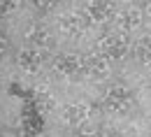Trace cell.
Here are the masks:
<instances>
[{"label": "cell", "mask_w": 151, "mask_h": 137, "mask_svg": "<svg viewBox=\"0 0 151 137\" xmlns=\"http://www.w3.org/2000/svg\"><path fill=\"white\" fill-rule=\"evenodd\" d=\"M102 105H105V109H107V112L123 114V112H128V109H130L132 95H130V91H128L126 86L114 84V86L107 88V93H105V98H102Z\"/></svg>", "instance_id": "6da1fadb"}, {"label": "cell", "mask_w": 151, "mask_h": 137, "mask_svg": "<svg viewBox=\"0 0 151 137\" xmlns=\"http://www.w3.org/2000/svg\"><path fill=\"white\" fill-rule=\"evenodd\" d=\"M128 54V37L123 33H114L100 39V56L107 60H119Z\"/></svg>", "instance_id": "7a4b0ae2"}, {"label": "cell", "mask_w": 151, "mask_h": 137, "mask_svg": "<svg viewBox=\"0 0 151 137\" xmlns=\"http://www.w3.org/2000/svg\"><path fill=\"white\" fill-rule=\"evenodd\" d=\"M54 72L58 77H75L81 72V56L77 54H58L51 63Z\"/></svg>", "instance_id": "3957f363"}, {"label": "cell", "mask_w": 151, "mask_h": 137, "mask_svg": "<svg viewBox=\"0 0 151 137\" xmlns=\"http://www.w3.org/2000/svg\"><path fill=\"white\" fill-rule=\"evenodd\" d=\"M81 72L88 77L102 79L109 75V60L100 54H91V56H81Z\"/></svg>", "instance_id": "277c9868"}, {"label": "cell", "mask_w": 151, "mask_h": 137, "mask_svg": "<svg viewBox=\"0 0 151 137\" xmlns=\"http://www.w3.org/2000/svg\"><path fill=\"white\" fill-rule=\"evenodd\" d=\"M84 14L91 23H107L114 16V5L109 2H102V0H95V2H86L84 5Z\"/></svg>", "instance_id": "5b68a950"}, {"label": "cell", "mask_w": 151, "mask_h": 137, "mask_svg": "<svg viewBox=\"0 0 151 137\" xmlns=\"http://www.w3.org/2000/svg\"><path fill=\"white\" fill-rule=\"evenodd\" d=\"M26 42L28 44H33V49H51V44H54V37H51V33H49V28L47 26H30L28 28V33H26Z\"/></svg>", "instance_id": "8992f818"}, {"label": "cell", "mask_w": 151, "mask_h": 137, "mask_svg": "<svg viewBox=\"0 0 151 137\" xmlns=\"http://www.w3.org/2000/svg\"><path fill=\"white\" fill-rule=\"evenodd\" d=\"M58 28L68 35V37H79L84 30H86V21L81 19L79 14H63V16H58Z\"/></svg>", "instance_id": "52a82bcc"}, {"label": "cell", "mask_w": 151, "mask_h": 137, "mask_svg": "<svg viewBox=\"0 0 151 137\" xmlns=\"http://www.w3.org/2000/svg\"><path fill=\"white\" fill-rule=\"evenodd\" d=\"M91 114H93V107H91V105L77 102V105H70V107L63 109V121H65L68 126H79V123H84L86 118H91Z\"/></svg>", "instance_id": "ba28073f"}, {"label": "cell", "mask_w": 151, "mask_h": 137, "mask_svg": "<svg viewBox=\"0 0 151 137\" xmlns=\"http://www.w3.org/2000/svg\"><path fill=\"white\" fill-rule=\"evenodd\" d=\"M42 51L37 49H33V47H28V49H23L19 51V67L23 72H28V75H35L40 72V67H42Z\"/></svg>", "instance_id": "9c48e42d"}, {"label": "cell", "mask_w": 151, "mask_h": 137, "mask_svg": "<svg viewBox=\"0 0 151 137\" xmlns=\"http://www.w3.org/2000/svg\"><path fill=\"white\" fill-rule=\"evenodd\" d=\"M119 28L126 33V30H132V28H137L139 23H142V12L139 9H135V7H128V9H123L121 14H119Z\"/></svg>", "instance_id": "30bf717a"}, {"label": "cell", "mask_w": 151, "mask_h": 137, "mask_svg": "<svg viewBox=\"0 0 151 137\" xmlns=\"http://www.w3.org/2000/svg\"><path fill=\"white\" fill-rule=\"evenodd\" d=\"M135 56H137L139 63H149V58H151V39H149V35L142 37L135 44Z\"/></svg>", "instance_id": "8fae6325"}, {"label": "cell", "mask_w": 151, "mask_h": 137, "mask_svg": "<svg viewBox=\"0 0 151 137\" xmlns=\"http://www.w3.org/2000/svg\"><path fill=\"white\" fill-rule=\"evenodd\" d=\"M19 7H21V2H17V0H0V16L2 14H12Z\"/></svg>", "instance_id": "7c38bea8"}, {"label": "cell", "mask_w": 151, "mask_h": 137, "mask_svg": "<svg viewBox=\"0 0 151 137\" xmlns=\"http://www.w3.org/2000/svg\"><path fill=\"white\" fill-rule=\"evenodd\" d=\"M95 137H121L116 130H100V133H95Z\"/></svg>", "instance_id": "4fadbf2b"}, {"label": "cell", "mask_w": 151, "mask_h": 137, "mask_svg": "<svg viewBox=\"0 0 151 137\" xmlns=\"http://www.w3.org/2000/svg\"><path fill=\"white\" fill-rule=\"evenodd\" d=\"M5 49H7V39H5L2 33H0V54H5Z\"/></svg>", "instance_id": "5bb4252c"}, {"label": "cell", "mask_w": 151, "mask_h": 137, "mask_svg": "<svg viewBox=\"0 0 151 137\" xmlns=\"http://www.w3.org/2000/svg\"><path fill=\"white\" fill-rule=\"evenodd\" d=\"M79 137H95V133H81Z\"/></svg>", "instance_id": "9a60e30c"}]
</instances>
